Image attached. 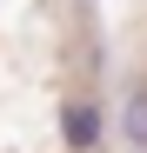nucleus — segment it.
I'll return each mask as SVG.
<instances>
[{
  "label": "nucleus",
  "mask_w": 147,
  "mask_h": 153,
  "mask_svg": "<svg viewBox=\"0 0 147 153\" xmlns=\"http://www.w3.org/2000/svg\"><path fill=\"white\" fill-rule=\"evenodd\" d=\"M120 126H127V146H134V153H147V93H127Z\"/></svg>",
  "instance_id": "obj_2"
},
{
  "label": "nucleus",
  "mask_w": 147,
  "mask_h": 153,
  "mask_svg": "<svg viewBox=\"0 0 147 153\" xmlns=\"http://www.w3.org/2000/svg\"><path fill=\"white\" fill-rule=\"evenodd\" d=\"M60 140L87 153L94 140H100V107H94V100H67L60 107Z\"/></svg>",
  "instance_id": "obj_1"
}]
</instances>
